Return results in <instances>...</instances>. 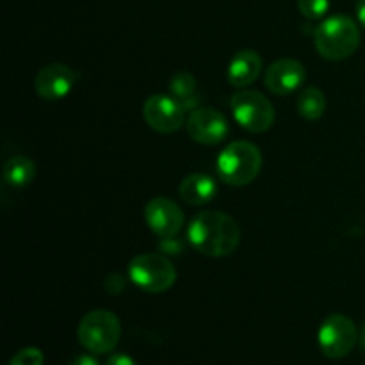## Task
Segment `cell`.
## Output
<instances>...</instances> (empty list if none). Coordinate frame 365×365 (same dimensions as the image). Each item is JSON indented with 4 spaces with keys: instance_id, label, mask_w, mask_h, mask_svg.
<instances>
[{
    "instance_id": "obj_11",
    "label": "cell",
    "mask_w": 365,
    "mask_h": 365,
    "mask_svg": "<svg viewBox=\"0 0 365 365\" xmlns=\"http://www.w3.org/2000/svg\"><path fill=\"white\" fill-rule=\"evenodd\" d=\"M307 71L303 64L296 59H278L271 64L264 75V84L267 91L277 96H285L294 93L303 86Z\"/></svg>"
},
{
    "instance_id": "obj_12",
    "label": "cell",
    "mask_w": 365,
    "mask_h": 365,
    "mask_svg": "<svg viewBox=\"0 0 365 365\" xmlns=\"http://www.w3.org/2000/svg\"><path fill=\"white\" fill-rule=\"evenodd\" d=\"M75 71L63 63L43 66L34 78L36 93L43 100H61L70 95L75 86Z\"/></svg>"
},
{
    "instance_id": "obj_18",
    "label": "cell",
    "mask_w": 365,
    "mask_h": 365,
    "mask_svg": "<svg viewBox=\"0 0 365 365\" xmlns=\"http://www.w3.org/2000/svg\"><path fill=\"white\" fill-rule=\"evenodd\" d=\"M298 9L307 20H319L330 9V0H298Z\"/></svg>"
},
{
    "instance_id": "obj_14",
    "label": "cell",
    "mask_w": 365,
    "mask_h": 365,
    "mask_svg": "<svg viewBox=\"0 0 365 365\" xmlns=\"http://www.w3.org/2000/svg\"><path fill=\"white\" fill-rule=\"evenodd\" d=\"M217 192V185L212 177L205 173H191L180 182L178 195L189 205H205L214 200Z\"/></svg>"
},
{
    "instance_id": "obj_23",
    "label": "cell",
    "mask_w": 365,
    "mask_h": 365,
    "mask_svg": "<svg viewBox=\"0 0 365 365\" xmlns=\"http://www.w3.org/2000/svg\"><path fill=\"white\" fill-rule=\"evenodd\" d=\"M359 341H360V346H362V349H364V353H365V324H364L362 331H360V337H359Z\"/></svg>"
},
{
    "instance_id": "obj_2",
    "label": "cell",
    "mask_w": 365,
    "mask_h": 365,
    "mask_svg": "<svg viewBox=\"0 0 365 365\" xmlns=\"http://www.w3.org/2000/svg\"><path fill=\"white\" fill-rule=\"evenodd\" d=\"M314 45L323 59H348L360 46V29L346 14L330 16L314 32Z\"/></svg>"
},
{
    "instance_id": "obj_20",
    "label": "cell",
    "mask_w": 365,
    "mask_h": 365,
    "mask_svg": "<svg viewBox=\"0 0 365 365\" xmlns=\"http://www.w3.org/2000/svg\"><path fill=\"white\" fill-rule=\"evenodd\" d=\"M106 365H138L132 356L125 355V353H114V355L109 356Z\"/></svg>"
},
{
    "instance_id": "obj_6",
    "label": "cell",
    "mask_w": 365,
    "mask_h": 365,
    "mask_svg": "<svg viewBox=\"0 0 365 365\" xmlns=\"http://www.w3.org/2000/svg\"><path fill=\"white\" fill-rule=\"evenodd\" d=\"M230 109L235 121L252 134L267 132L274 123V107L262 93L242 89L230 98Z\"/></svg>"
},
{
    "instance_id": "obj_17",
    "label": "cell",
    "mask_w": 365,
    "mask_h": 365,
    "mask_svg": "<svg viewBox=\"0 0 365 365\" xmlns=\"http://www.w3.org/2000/svg\"><path fill=\"white\" fill-rule=\"evenodd\" d=\"M170 93L184 109L195 107V93H196V81L189 71H178L171 77L170 81Z\"/></svg>"
},
{
    "instance_id": "obj_8",
    "label": "cell",
    "mask_w": 365,
    "mask_h": 365,
    "mask_svg": "<svg viewBox=\"0 0 365 365\" xmlns=\"http://www.w3.org/2000/svg\"><path fill=\"white\" fill-rule=\"evenodd\" d=\"M145 221L157 237L171 241L184 228V212L173 200L166 196H155L146 203Z\"/></svg>"
},
{
    "instance_id": "obj_21",
    "label": "cell",
    "mask_w": 365,
    "mask_h": 365,
    "mask_svg": "<svg viewBox=\"0 0 365 365\" xmlns=\"http://www.w3.org/2000/svg\"><path fill=\"white\" fill-rule=\"evenodd\" d=\"M70 365H100V362L93 355H78L77 359L71 360Z\"/></svg>"
},
{
    "instance_id": "obj_16",
    "label": "cell",
    "mask_w": 365,
    "mask_h": 365,
    "mask_svg": "<svg viewBox=\"0 0 365 365\" xmlns=\"http://www.w3.org/2000/svg\"><path fill=\"white\" fill-rule=\"evenodd\" d=\"M296 106H298V113L305 120L316 121L327 110V96H324V93L319 88L310 86V88H305L299 93L298 100H296Z\"/></svg>"
},
{
    "instance_id": "obj_1",
    "label": "cell",
    "mask_w": 365,
    "mask_h": 365,
    "mask_svg": "<svg viewBox=\"0 0 365 365\" xmlns=\"http://www.w3.org/2000/svg\"><path fill=\"white\" fill-rule=\"evenodd\" d=\"M237 221L220 210H203L196 214L187 227V239L192 248L205 257H228L241 242Z\"/></svg>"
},
{
    "instance_id": "obj_7",
    "label": "cell",
    "mask_w": 365,
    "mask_h": 365,
    "mask_svg": "<svg viewBox=\"0 0 365 365\" xmlns=\"http://www.w3.org/2000/svg\"><path fill=\"white\" fill-rule=\"evenodd\" d=\"M359 341L355 323L344 314H331L323 321L317 334V342L323 355L330 360L344 359Z\"/></svg>"
},
{
    "instance_id": "obj_5",
    "label": "cell",
    "mask_w": 365,
    "mask_h": 365,
    "mask_svg": "<svg viewBox=\"0 0 365 365\" xmlns=\"http://www.w3.org/2000/svg\"><path fill=\"white\" fill-rule=\"evenodd\" d=\"M128 278L141 291L159 294L173 287L177 269L173 262L160 253H141L128 264Z\"/></svg>"
},
{
    "instance_id": "obj_9",
    "label": "cell",
    "mask_w": 365,
    "mask_h": 365,
    "mask_svg": "<svg viewBox=\"0 0 365 365\" xmlns=\"http://www.w3.org/2000/svg\"><path fill=\"white\" fill-rule=\"evenodd\" d=\"M143 118L152 130L171 134L184 125L185 109L171 95H152L145 100Z\"/></svg>"
},
{
    "instance_id": "obj_15",
    "label": "cell",
    "mask_w": 365,
    "mask_h": 365,
    "mask_svg": "<svg viewBox=\"0 0 365 365\" xmlns=\"http://www.w3.org/2000/svg\"><path fill=\"white\" fill-rule=\"evenodd\" d=\"M36 177V164L25 155H14L4 164V180L11 187H25Z\"/></svg>"
},
{
    "instance_id": "obj_3",
    "label": "cell",
    "mask_w": 365,
    "mask_h": 365,
    "mask_svg": "<svg viewBox=\"0 0 365 365\" xmlns=\"http://www.w3.org/2000/svg\"><path fill=\"white\" fill-rule=\"evenodd\" d=\"M262 170V153L259 146L248 141H234L220 153L216 160L217 177L228 185H248Z\"/></svg>"
},
{
    "instance_id": "obj_4",
    "label": "cell",
    "mask_w": 365,
    "mask_h": 365,
    "mask_svg": "<svg viewBox=\"0 0 365 365\" xmlns=\"http://www.w3.org/2000/svg\"><path fill=\"white\" fill-rule=\"evenodd\" d=\"M77 337L86 351L93 355H106L118 346L121 337V323L110 310H91L78 323Z\"/></svg>"
},
{
    "instance_id": "obj_13",
    "label": "cell",
    "mask_w": 365,
    "mask_h": 365,
    "mask_svg": "<svg viewBox=\"0 0 365 365\" xmlns=\"http://www.w3.org/2000/svg\"><path fill=\"white\" fill-rule=\"evenodd\" d=\"M262 59L255 50H239L228 63L227 78L234 88H246L259 78Z\"/></svg>"
},
{
    "instance_id": "obj_10",
    "label": "cell",
    "mask_w": 365,
    "mask_h": 365,
    "mask_svg": "<svg viewBox=\"0 0 365 365\" xmlns=\"http://www.w3.org/2000/svg\"><path fill=\"white\" fill-rule=\"evenodd\" d=\"M185 128L192 141L207 146L220 145L230 134V125L227 118L220 110L207 109V107L192 109L185 121Z\"/></svg>"
},
{
    "instance_id": "obj_22",
    "label": "cell",
    "mask_w": 365,
    "mask_h": 365,
    "mask_svg": "<svg viewBox=\"0 0 365 365\" xmlns=\"http://www.w3.org/2000/svg\"><path fill=\"white\" fill-rule=\"evenodd\" d=\"M356 16H359L360 25H364L365 29V0H360V2L356 4Z\"/></svg>"
},
{
    "instance_id": "obj_19",
    "label": "cell",
    "mask_w": 365,
    "mask_h": 365,
    "mask_svg": "<svg viewBox=\"0 0 365 365\" xmlns=\"http://www.w3.org/2000/svg\"><path fill=\"white\" fill-rule=\"evenodd\" d=\"M43 362H45V355H43L41 349L24 348L14 353L7 365H43Z\"/></svg>"
}]
</instances>
